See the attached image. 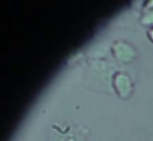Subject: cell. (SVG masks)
<instances>
[{
  "label": "cell",
  "mask_w": 153,
  "mask_h": 141,
  "mask_svg": "<svg viewBox=\"0 0 153 141\" xmlns=\"http://www.w3.org/2000/svg\"><path fill=\"white\" fill-rule=\"evenodd\" d=\"M147 37H148V40L153 44V28L147 29Z\"/></svg>",
  "instance_id": "cell-7"
},
{
  "label": "cell",
  "mask_w": 153,
  "mask_h": 141,
  "mask_svg": "<svg viewBox=\"0 0 153 141\" xmlns=\"http://www.w3.org/2000/svg\"><path fill=\"white\" fill-rule=\"evenodd\" d=\"M85 129L79 130H70L65 135L62 141H85Z\"/></svg>",
  "instance_id": "cell-4"
},
{
  "label": "cell",
  "mask_w": 153,
  "mask_h": 141,
  "mask_svg": "<svg viewBox=\"0 0 153 141\" xmlns=\"http://www.w3.org/2000/svg\"><path fill=\"white\" fill-rule=\"evenodd\" d=\"M113 90L120 99L128 100L134 91V83L131 77L123 70H118L113 77L111 81Z\"/></svg>",
  "instance_id": "cell-3"
},
{
  "label": "cell",
  "mask_w": 153,
  "mask_h": 141,
  "mask_svg": "<svg viewBox=\"0 0 153 141\" xmlns=\"http://www.w3.org/2000/svg\"><path fill=\"white\" fill-rule=\"evenodd\" d=\"M140 23L142 26L147 29L153 28V10H142V15L140 17Z\"/></svg>",
  "instance_id": "cell-5"
},
{
  "label": "cell",
  "mask_w": 153,
  "mask_h": 141,
  "mask_svg": "<svg viewBox=\"0 0 153 141\" xmlns=\"http://www.w3.org/2000/svg\"><path fill=\"white\" fill-rule=\"evenodd\" d=\"M111 52L114 59L120 65H128L137 58V48L126 40H119L111 45Z\"/></svg>",
  "instance_id": "cell-2"
},
{
  "label": "cell",
  "mask_w": 153,
  "mask_h": 141,
  "mask_svg": "<svg viewBox=\"0 0 153 141\" xmlns=\"http://www.w3.org/2000/svg\"><path fill=\"white\" fill-rule=\"evenodd\" d=\"M153 10V0H148L143 5V10Z\"/></svg>",
  "instance_id": "cell-6"
},
{
  "label": "cell",
  "mask_w": 153,
  "mask_h": 141,
  "mask_svg": "<svg viewBox=\"0 0 153 141\" xmlns=\"http://www.w3.org/2000/svg\"><path fill=\"white\" fill-rule=\"evenodd\" d=\"M117 67L114 63H109L101 59H95L89 65V86L98 91L113 93L111 81L113 77L118 72Z\"/></svg>",
  "instance_id": "cell-1"
}]
</instances>
